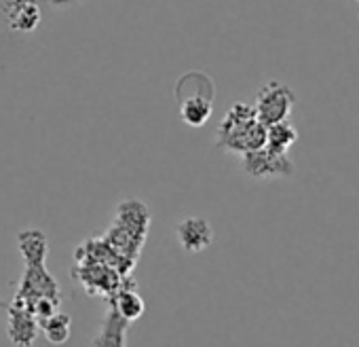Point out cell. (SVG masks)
I'll return each instance as SVG.
<instances>
[{
    "label": "cell",
    "instance_id": "cell-1",
    "mask_svg": "<svg viewBox=\"0 0 359 347\" xmlns=\"http://www.w3.org/2000/svg\"><path fill=\"white\" fill-rule=\"evenodd\" d=\"M148 227H150L148 208L137 199H127V202L118 204L116 216L104 235V240L114 250V254L121 258V263L129 275H131V271L140 258V252L144 248V242L148 237Z\"/></svg>",
    "mask_w": 359,
    "mask_h": 347
},
{
    "label": "cell",
    "instance_id": "cell-2",
    "mask_svg": "<svg viewBox=\"0 0 359 347\" xmlns=\"http://www.w3.org/2000/svg\"><path fill=\"white\" fill-rule=\"evenodd\" d=\"M266 144V125L256 117L254 106L235 102L216 131V146L229 152H250Z\"/></svg>",
    "mask_w": 359,
    "mask_h": 347
},
{
    "label": "cell",
    "instance_id": "cell-3",
    "mask_svg": "<svg viewBox=\"0 0 359 347\" xmlns=\"http://www.w3.org/2000/svg\"><path fill=\"white\" fill-rule=\"evenodd\" d=\"M173 98L180 106V119L189 127H201L214 112L216 85L210 74L191 70L175 81Z\"/></svg>",
    "mask_w": 359,
    "mask_h": 347
},
{
    "label": "cell",
    "instance_id": "cell-4",
    "mask_svg": "<svg viewBox=\"0 0 359 347\" xmlns=\"http://www.w3.org/2000/svg\"><path fill=\"white\" fill-rule=\"evenodd\" d=\"M241 169L254 181H273L290 178L296 167L287 152H277L269 146H260L241 155Z\"/></svg>",
    "mask_w": 359,
    "mask_h": 347
},
{
    "label": "cell",
    "instance_id": "cell-5",
    "mask_svg": "<svg viewBox=\"0 0 359 347\" xmlns=\"http://www.w3.org/2000/svg\"><path fill=\"white\" fill-rule=\"evenodd\" d=\"M296 106V96L294 91L279 81H269L264 87H260L258 96H256V117L260 119V123H264L266 127L279 121L290 119L292 110Z\"/></svg>",
    "mask_w": 359,
    "mask_h": 347
},
{
    "label": "cell",
    "instance_id": "cell-6",
    "mask_svg": "<svg viewBox=\"0 0 359 347\" xmlns=\"http://www.w3.org/2000/svg\"><path fill=\"white\" fill-rule=\"evenodd\" d=\"M72 273L91 296H104L106 301L121 288L125 280L118 269L106 263H79Z\"/></svg>",
    "mask_w": 359,
    "mask_h": 347
},
{
    "label": "cell",
    "instance_id": "cell-7",
    "mask_svg": "<svg viewBox=\"0 0 359 347\" xmlns=\"http://www.w3.org/2000/svg\"><path fill=\"white\" fill-rule=\"evenodd\" d=\"M39 296H57L62 299V290L53 273L47 269V265H26L24 275L20 280L18 292L13 299L24 301L26 305Z\"/></svg>",
    "mask_w": 359,
    "mask_h": 347
},
{
    "label": "cell",
    "instance_id": "cell-8",
    "mask_svg": "<svg viewBox=\"0 0 359 347\" xmlns=\"http://www.w3.org/2000/svg\"><path fill=\"white\" fill-rule=\"evenodd\" d=\"M39 320L28 309V305L20 299H13L11 305H7V334L9 341L15 345H32L39 339Z\"/></svg>",
    "mask_w": 359,
    "mask_h": 347
},
{
    "label": "cell",
    "instance_id": "cell-9",
    "mask_svg": "<svg viewBox=\"0 0 359 347\" xmlns=\"http://www.w3.org/2000/svg\"><path fill=\"white\" fill-rule=\"evenodd\" d=\"M175 237L184 252L197 254L214 244V229L210 221L201 216H189L175 225Z\"/></svg>",
    "mask_w": 359,
    "mask_h": 347
},
{
    "label": "cell",
    "instance_id": "cell-10",
    "mask_svg": "<svg viewBox=\"0 0 359 347\" xmlns=\"http://www.w3.org/2000/svg\"><path fill=\"white\" fill-rule=\"evenodd\" d=\"M3 11H5V20L9 28L22 34L34 32L43 20L39 0H7Z\"/></svg>",
    "mask_w": 359,
    "mask_h": 347
},
{
    "label": "cell",
    "instance_id": "cell-11",
    "mask_svg": "<svg viewBox=\"0 0 359 347\" xmlns=\"http://www.w3.org/2000/svg\"><path fill=\"white\" fill-rule=\"evenodd\" d=\"M108 305L112 309H116L127 322H135L144 315L146 311V303L142 299V294L137 292V284L131 277H125L121 288L108 299Z\"/></svg>",
    "mask_w": 359,
    "mask_h": 347
},
{
    "label": "cell",
    "instance_id": "cell-12",
    "mask_svg": "<svg viewBox=\"0 0 359 347\" xmlns=\"http://www.w3.org/2000/svg\"><path fill=\"white\" fill-rule=\"evenodd\" d=\"M18 250L24 265H45L49 256V240L41 229H24L18 235Z\"/></svg>",
    "mask_w": 359,
    "mask_h": 347
},
{
    "label": "cell",
    "instance_id": "cell-13",
    "mask_svg": "<svg viewBox=\"0 0 359 347\" xmlns=\"http://www.w3.org/2000/svg\"><path fill=\"white\" fill-rule=\"evenodd\" d=\"M129 324L116 309H112L108 305V313L102 322V330L100 334L91 341L93 347H102V345H112V347H125L127 345V330Z\"/></svg>",
    "mask_w": 359,
    "mask_h": 347
},
{
    "label": "cell",
    "instance_id": "cell-14",
    "mask_svg": "<svg viewBox=\"0 0 359 347\" xmlns=\"http://www.w3.org/2000/svg\"><path fill=\"white\" fill-rule=\"evenodd\" d=\"M39 328L43 330L45 339L53 345H64L72 334V317L62 309L51 313L49 317L39 320Z\"/></svg>",
    "mask_w": 359,
    "mask_h": 347
},
{
    "label": "cell",
    "instance_id": "cell-15",
    "mask_svg": "<svg viewBox=\"0 0 359 347\" xmlns=\"http://www.w3.org/2000/svg\"><path fill=\"white\" fill-rule=\"evenodd\" d=\"M296 142H298V131L287 119L266 127V144L264 146H269L277 152H287Z\"/></svg>",
    "mask_w": 359,
    "mask_h": 347
},
{
    "label": "cell",
    "instance_id": "cell-16",
    "mask_svg": "<svg viewBox=\"0 0 359 347\" xmlns=\"http://www.w3.org/2000/svg\"><path fill=\"white\" fill-rule=\"evenodd\" d=\"M45 3L55 9H68V7H74L76 3H81V0H45Z\"/></svg>",
    "mask_w": 359,
    "mask_h": 347
},
{
    "label": "cell",
    "instance_id": "cell-17",
    "mask_svg": "<svg viewBox=\"0 0 359 347\" xmlns=\"http://www.w3.org/2000/svg\"><path fill=\"white\" fill-rule=\"evenodd\" d=\"M0 309H7V303L3 299H0Z\"/></svg>",
    "mask_w": 359,
    "mask_h": 347
}]
</instances>
